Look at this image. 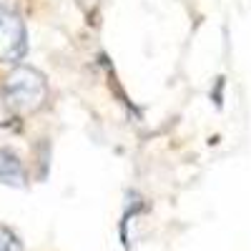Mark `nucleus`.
Wrapping results in <instances>:
<instances>
[{"instance_id":"2","label":"nucleus","mask_w":251,"mask_h":251,"mask_svg":"<svg viewBox=\"0 0 251 251\" xmlns=\"http://www.w3.org/2000/svg\"><path fill=\"white\" fill-rule=\"evenodd\" d=\"M25 25L20 15L0 8V63H13L25 55Z\"/></svg>"},{"instance_id":"4","label":"nucleus","mask_w":251,"mask_h":251,"mask_svg":"<svg viewBox=\"0 0 251 251\" xmlns=\"http://www.w3.org/2000/svg\"><path fill=\"white\" fill-rule=\"evenodd\" d=\"M0 251H23L20 239L10 231L8 226H3V224H0Z\"/></svg>"},{"instance_id":"1","label":"nucleus","mask_w":251,"mask_h":251,"mask_svg":"<svg viewBox=\"0 0 251 251\" xmlns=\"http://www.w3.org/2000/svg\"><path fill=\"white\" fill-rule=\"evenodd\" d=\"M48 83L43 73L30 66H18L3 83V98L15 113H33L46 103Z\"/></svg>"},{"instance_id":"3","label":"nucleus","mask_w":251,"mask_h":251,"mask_svg":"<svg viewBox=\"0 0 251 251\" xmlns=\"http://www.w3.org/2000/svg\"><path fill=\"white\" fill-rule=\"evenodd\" d=\"M0 183L5 186H25V169L23 163H20V158L8 151V149H0Z\"/></svg>"}]
</instances>
